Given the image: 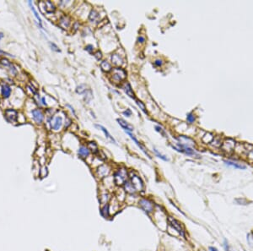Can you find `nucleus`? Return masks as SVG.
Listing matches in <instances>:
<instances>
[{
  "mask_svg": "<svg viewBox=\"0 0 253 251\" xmlns=\"http://www.w3.org/2000/svg\"><path fill=\"white\" fill-rule=\"evenodd\" d=\"M226 164L229 165V166H232L235 167L236 168H239V169H245L246 168V166H244L242 164L240 163H234V162H230V161H228L226 162Z\"/></svg>",
  "mask_w": 253,
  "mask_h": 251,
  "instance_id": "nucleus-23",
  "label": "nucleus"
},
{
  "mask_svg": "<svg viewBox=\"0 0 253 251\" xmlns=\"http://www.w3.org/2000/svg\"><path fill=\"white\" fill-rule=\"evenodd\" d=\"M94 56H95V58H97L98 60H100L101 58V53L100 51H98L97 53H95V54H94Z\"/></svg>",
  "mask_w": 253,
  "mask_h": 251,
  "instance_id": "nucleus-37",
  "label": "nucleus"
},
{
  "mask_svg": "<svg viewBox=\"0 0 253 251\" xmlns=\"http://www.w3.org/2000/svg\"><path fill=\"white\" fill-rule=\"evenodd\" d=\"M224 249H225V251H236L234 250V249H232L231 247H229L228 244H227V241H224Z\"/></svg>",
  "mask_w": 253,
  "mask_h": 251,
  "instance_id": "nucleus-33",
  "label": "nucleus"
},
{
  "mask_svg": "<svg viewBox=\"0 0 253 251\" xmlns=\"http://www.w3.org/2000/svg\"><path fill=\"white\" fill-rule=\"evenodd\" d=\"M167 221H168L169 224H170L178 233L181 234L183 237L185 236V231H184V228L182 227V223H180L178 221L176 220V219H175V218H173L172 217H168Z\"/></svg>",
  "mask_w": 253,
  "mask_h": 251,
  "instance_id": "nucleus-4",
  "label": "nucleus"
},
{
  "mask_svg": "<svg viewBox=\"0 0 253 251\" xmlns=\"http://www.w3.org/2000/svg\"><path fill=\"white\" fill-rule=\"evenodd\" d=\"M70 124H71V120H70V119H67V121H65V127H66V128H67V127L70 125Z\"/></svg>",
  "mask_w": 253,
  "mask_h": 251,
  "instance_id": "nucleus-40",
  "label": "nucleus"
},
{
  "mask_svg": "<svg viewBox=\"0 0 253 251\" xmlns=\"http://www.w3.org/2000/svg\"><path fill=\"white\" fill-rule=\"evenodd\" d=\"M109 172H110V168L106 165H102L98 168L97 174L99 178H104V177L107 176Z\"/></svg>",
  "mask_w": 253,
  "mask_h": 251,
  "instance_id": "nucleus-13",
  "label": "nucleus"
},
{
  "mask_svg": "<svg viewBox=\"0 0 253 251\" xmlns=\"http://www.w3.org/2000/svg\"><path fill=\"white\" fill-rule=\"evenodd\" d=\"M186 120H187V122L189 124H192V123L195 121V117H194V115L192 113H189L187 117H186Z\"/></svg>",
  "mask_w": 253,
  "mask_h": 251,
  "instance_id": "nucleus-29",
  "label": "nucleus"
},
{
  "mask_svg": "<svg viewBox=\"0 0 253 251\" xmlns=\"http://www.w3.org/2000/svg\"><path fill=\"white\" fill-rule=\"evenodd\" d=\"M154 151L155 152V154L158 156V157H159L160 159L164 160V161H168V159H167V157H165V156H164V155H162V154H160V153L156 149H154Z\"/></svg>",
  "mask_w": 253,
  "mask_h": 251,
  "instance_id": "nucleus-30",
  "label": "nucleus"
},
{
  "mask_svg": "<svg viewBox=\"0 0 253 251\" xmlns=\"http://www.w3.org/2000/svg\"><path fill=\"white\" fill-rule=\"evenodd\" d=\"M86 50L89 52H91L92 50H93V46H91V45H89V46H87L86 47Z\"/></svg>",
  "mask_w": 253,
  "mask_h": 251,
  "instance_id": "nucleus-41",
  "label": "nucleus"
},
{
  "mask_svg": "<svg viewBox=\"0 0 253 251\" xmlns=\"http://www.w3.org/2000/svg\"><path fill=\"white\" fill-rule=\"evenodd\" d=\"M40 104L43 106H47V102H46V99H45V97H41V99H40Z\"/></svg>",
  "mask_w": 253,
  "mask_h": 251,
  "instance_id": "nucleus-39",
  "label": "nucleus"
},
{
  "mask_svg": "<svg viewBox=\"0 0 253 251\" xmlns=\"http://www.w3.org/2000/svg\"><path fill=\"white\" fill-rule=\"evenodd\" d=\"M173 148L176 149L178 151H181V152H183L188 155V156H197V154L194 151V150H192L191 147L187 145H185V144H182V143H177V147H174Z\"/></svg>",
  "mask_w": 253,
  "mask_h": 251,
  "instance_id": "nucleus-5",
  "label": "nucleus"
},
{
  "mask_svg": "<svg viewBox=\"0 0 253 251\" xmlns=\"http://www.w3.org/2000/svg\"><path fill=\"white\" fill-rule=\"evenodd\" d=\"M139 206L147 213H150L154 210V204L148 199H141L139 200Z\"/></svg>",
  "mask_w": 253,
  "mask_h": 251,
  "instance_id": "nucleus-7",
  "label": "nucleus"
},
{
  "mask_svg": "<svg viewBox=\"0 0 253 251\" xmlns=\"http://www.w3.org/2000/svg\"><path fill=\"white\" fill-rule=\"evenodd\" d=\"M127 134H128V135L130 136V138H131V139H132V140H133V141H134L135 143H136V145H137V146H138V147L140 148V150H141L142 151H143V152L144 153L145 155H147V156H148V157H150V156L148 155V151H146V149H145L144 146H143V145H142L141 143H139V141H138V139H137V138H136V137H135V136L133 135L132 134H131V132H127Z\"/></svg>",
  "mask_w": 253,
  "mask_h": 251,
  "instance_id": "nucleus-14",
  "label": "nucleus"
},
{
  "mask_svg": "<svg viewBox=\"0 0 253 251\" xmlns=\"http://www.w3.org/2000/svg\"><path fill=\"white\" fill-rule=\"evenodd\" d=\"M2 37H3V34H2V33H0V39H1Z\"/></svg>",
  "mask_w": 253,
  "mask_h": 251,
  "instance_id": "nucleus-43",
  "label": "nucleus"
},
{
  "mask_svg": "<svg viewBox=\"0 0 253 251\" xmlns=\"http://www.w3.org/2000/svg\"><path fill=\"white\" fill-rule=\"evenodd\" d=\"M136 102H137V104H138V106L140 108V109H141L143 112H144V113H147V111H146V108H145V105L143 103V102H141V101H139V100H137L136 101Z\"/></svg>",
  "mask_w": 253,
  "mask_h": 251,
  "instance_id": "nucleus-28",
  "label": "nucleus"
},
{
  "mask_svg": "<svg viewBox=\"0 0 253 251\" xmlns=\"http://www.w3.org/2000/svg\"><path fill=\"white\" fill-rule=\"evenodd\" d=\"M101 215L105 217H108V215H109V206L108 205H105L104 207L101 209Z\"/></svg>",
  "mask_w": 253,
  "mask_h": 251,
  "instance_id": "nucleus-25",
  "label": "nucleus"
},
{
  "mask_svg": "<svg viewBox=\"0 0 253 251\" xmlns=\"http://www.w3.org/2000/svg\"><path fill=\"white\" fill-rule=\"evenodd\" d=\"M4 117L8 122L11 123V124H15L19 119V113L15 109L9 108L4 111Z\"/></svg>",
  "mask_w": 253,
  "mask_h": 251,
  "instance_id": "nucleus-3",
  "label": "nucleus"
},
{
  "mask_svg": "<svg viewBox=\"0 0 253 251\" xmlns=\"http://www.w3.org/2000/svg\"><path fill=\"white\" fill-rule=\"evenodd\" d=\"M101 67L102 69V70L105 72H109L111 70V65L108 63L107 61H103L101 64Z\"/></svg>",
  "mask_w": 253,
  "mask_h": 251,
  "instance_id": "nucleus-22",
  "label": "nucleus"
},
{
  "mask_svg": "<svg viewBox=\"0 0 253 251\" xmlns=\"http://www.w3.org/2000/svg\"><path fill=\"white\" fill-rule=\"evenodd\" d=\"M98 16H99V15H98L97 12H96L95 10H92L91 11L90 14V21H95V20L98 18Z\"/></svg>",
  "mask_w": 253,
  "mask_h": 251,
  "instance_id": "nucleus-27",
  "label": "nucleus"
},
{
  "mask_svg": "<svg viewBox=\"0 0 253 251\" xmlns=\"http://www.w3.org/2000/svg\"><path fill=\"white\" fill-rule=\"evenodd\" d=\"M138 41L139 42V43H144V42L145 41V38L143 36H140V37H138Z\"/></svg>",
  "mask_w": 253,
  "mask_h": 251,
  "instance_id": "nucleus-35",
  "label": "nucleus"
},
{
  "mask_svg": "<svg viewBox=\"0 0 253 251\" xmlns=\"http://www.w3.org/2000/svg\"><path fill=\"white\" fill-rule=\"evenodd\" d=\"M128 179V172L126 168H120L114 175V182L117 185H122Z\"/></svg>",
  "mask_w": 253,
  "mask_h": 251,
  "instance_id": "nucleus-1",
  "label": "nucleus"
},
{
  "mask_svg": "<svg viewBox=\"0 0 253 251\" xmlns=\"http://www.w3.org/2000/svg\"><path fill=\"white\" fill-rule=\"evenodd\" d=\"M131 183L133 185L134 189L136 191H142L144 189V184L142 180L140 179V178L138 176H132L131 177Z\"/></svg>",
  "mask_w": 253,
  "mask_h": 251,
  "instance_id": "nucleus-9",
  "label": "nucleus"
},
{
  "mask_svg": "<svg viewBox=\"0 0 253 251\" xmlns=\"http://www.w3.org/2000/svg\"><path fill=\"white\" fill-rule=\"evenodd\" d=\"M59 25H60V26L63 28V29H67V28L69 27V25H70V19H69V17H67V16H63V17L60 19Z\"/></svg>",
  "mask_w": 253,
  "mask_h": 251,
  "instance_id": "nucleus-17",
  "label": "nucleus"
},
{
  "mask_svg": "<svg viewBox=\"0 0 253 251\" xmlns=\"http://www.w3.org/2000/svg\"><path fill=\"white\" fill-rule=\"evenodd\" d=\"M51 124V128L54 131H59L62 129V126H63V119L61 116H56V117H52V119L50 120Z\"/></svg>",
  "mask_w": 253,
  "mask_h": 251,
  "instance_id": "nucleus-6",
  "label": "nucleus"
},
{
  "mask_svg": "<svg viewBox=\"0 0 253 251\" xmlns=\"http://www.w3.org/2000/svg\"><path fill=\"white\" fill-rule=\"evenodd\" d=\"M50 46H51V48H52V49L53 51L60 52V49H59V48H58V47H57V45L55 44V43H53V42H50Z\"/></svg>",
  "mask_w": 253,
  "mask_h": 251,
  "instance_id": "nucleus-32",
  "label": "nucleus"
},
{
  "mask_svg": "<svg viewBox=\"0 0 253 251\" xmlns=\"http://www.w3.org/2000/svg\"><path fill=\"white\" fill-rule=\"evenodd\" d=\"M94 126H95L96 128H98L99 129H101V131L104 133V135H105V138H106V139H108L109 140H110V141H111L112 143H114V144H117V141H116V139L113 138V136H111V134L108 132V130L105 129V127H103V126L101 125V124H95Z\"/></svg>",
  "mask_w": 253,
  "mask_h": 251,
  "instance_id": "nucleus-11",
  "label": "nucleus"
},
{
  "mask_svg": "<svg viewBox=\"0 0 253 251\" xmlns=\"http://www.w3.org/2000/svg\"><path fill=\"white\" fill-rule=\"evenodd\" d=\"M85 87V85H80V86H79L77 88V92L78 93H79V94H82V93H84V92H86V89H83Z\"/></svg>",
  "mask_w": 253,
  "mask_h": 251,
  "instance_id": "nucleus-31",
  "label": "nucleus"
},
{
  "mask_svg": "<svg viewBox=\"0 0 253 251\" xmlns=\"http://www.w3.org/2000/svg\"><path fill=\"white\" fill-rule=\"evenodd\" d=\"M124 188L126 192H128L129 194H133L136 191V190L134 189L133 185L132 184L131 182H128V181H126L124 183Z\"/></svg>",
  "mask_w": 253,
  "mask_h": 251,
  "instance_id": "nucleus-20",
  "label": "nucleus"
},
{
  "mask_svg": "<svg viewBox=\"0 0 253 251\" xmlns=\"http://www.w3.org/2000/svg\"><path fill=\"white\" fill-rule=\"evenodd\" d=\"M89 149L91 150L93 153L98 152V147L94 142H90V144H89Z\"/></svg>",
  "mask_w": 253,
  "mask_h": 251,
  "instance_id": "nucleus-26",
  "label": "nucleus"
},
{
  "mask_svg": "<svg viewBox=\"0 0 253 251\" xmlns=\"http://www.w3.org/2000/svg\"><path fill=\"white\" fill-rule=\"evenodd\" d=\"M126 76H127V74L122 69L116 68L111 72V79L116 83H119V82L122 81L123 80H125Z\"/></svg>",
  "mask_w": 253,
  "mask_h": 251,
  "instance_id": "nucleus-2",
  "label": "nucleus"
},
{
  "mask_svg": "<svg viewBox=\"0 0 253 251\" xmlns=\"http://www.w3.org/2000/svg\"><path fill=\"white\" fill-rule=\"evenodd\" d=\"M12 89L9 84L7 83H3L1 85V96L4 99H8L11 96Z\"/></svg>",
  "mask_w": 253,
  "mask_h": 251,
  "instance_id": "nucleus-10",
  "label": "nucleus"
},
{
  "mask_svg": "<svg viewBox=\"0 0 253 251\" xmlns=\"http://www.w3.org/2000/svg\"><path fill=\"white\" fill-rule=\"evenodd\" d=\"M31 114H32V117H33L34 121L37 124H42V122H43L44 120V114L43 112H41L40 109H33V110L31 111Z\"/></svg>",
  "mask_w": 253,
  "mask_h": 251,
  "instance_id": "nucleus-8",
  "label": "nucleus"
},
{
  "mask_svg": "<svg viewBox=\"0 0 253 251\" xmlns=\"http://www.w3.org/2000/svg\"><path fill=\"white\" fill-rule=\"evenodd\" d=\"M0 65H2L3 68L9 69L10 66L12 65V64H11V62H10L9 59L3 58H1V59H0Z\"/></svg>",
  "mask_w": 253,
  "mask_h": 251,
  "instance_id": "nucleus-24",
  "label": "nucleus"
},
{
  "mask_svg": "<svg viewBox=\"0 0 253 251\" xmlns=\"http://www.w3.org/2000/svg\"><path fill=\"white\" fill-rule=\"evenodd\" d=\"M90 149L88 147H86V146H81L79 147V151H78V154H79V157L83 158V159L87 158L88 156H90Z\"/></svg>",
  "mask_w": 253,
  "mask_h": 251,
  "instance_id": "nucleus-12",
  "label": "nucleus"
},
{
  "mask_svg": "<svg viewBox=\"0 0 253 251\" xmlns=\"http://www.w3.org/2000/svg\"><path fill=\"white\" fill-rule=\"evenodd\" d=\"M209 251H218V249L214 247H209Z\"/></svg>",
  "mask_w": 253,
  "mask_h": 251,
  "instance_id": "nucleus-42",
  "label": "nucleus"
},
{
  "mask_svg": "<svg viewBox=\"0 0 253 251\" xmlns=\"http://www.w3.org/2000/svg\"><path fill=\"white\" fill-rule=\"evenodd\" d=\"M155 129H156V130L159 131V133H161V134H163V135H165V132L163 131V129H162L161 127H159V126H155Z\"/></svg>",
  "mask_w": 253,
  "mask_h": 251,
  "instance_id": "nucleus-38",
  "label": "nucleus"
},
{
  "mask_svg": "<svg viewBox=\"0 0 253 251\" xmlns=\"http://www.w3.org/2000/svg\"><path fill=\"white\" fill-rule=\"evenodd\" d=\"M42 4H44L45 10H46V12L48 13V14L54 13L55 10H56V7H55V5H54L53 3H52L51 1H46V2H43Z\"/></svg>",
  "mask_w": 253,
  "mask_h": 251,
  "instance_id": "nucleus-15",
  "label": "nucleus"
},
{
  "mask_svg": "<svg viewBox=\"0 0 253 251\" xmlns=\"http://www.w3.org/2000/svg\"><path fill=\"white\" fill-rule=\"evenodd\" d=\"M111 60H112V63H113L115 65H117V66H120V65L122 64V62H123L122 58L120 57V55L118 54L112 55V56H111Z\"/></svg>",
  "mask_w": 253,
  "mask_h": 251,
  "instance_id": "nucleus-19",
  "label": "nucleus"
},
{
  "mask_svg": "<svg viewBox=\"0 0 253 251\" xmlns=\"http://www.w3.org/2000/svg\"><path fill=\"white\" fill-rule=\"evenodd\" d=\"M117 122L118 124L121 126V128L124 129V130L126 132H132V131L133 130V128H132L130 124H128V123L126 122L125 120H123V119H118Z\"/></svg>",
  "mask_w": 253,
  "mask_h": 251,
  "instance_id": "nucleus-16",
  "label": "nucleus"
},
{
  "mask_svg": "<svg viewBox=\"0 0 253 251\" xmlns=\"http://www.w3.org/2000/svg\"><path fill=\"white\" fill-rule=\"evenodd\" d=\"M123 114H124L126 117H130V116L132 115L131 110H130V109H127L126 111H124V112H123Z\"/></svg>",
  "mask_w": 253,
  "mask_h": 251,
  "instance_id": "nucleus-34",
  "label": "nucleus"
},
{
  "mask_svg": "<svg viewBox=\"0 0 253 251\" xmlns=\"http://www.w3.org/2000/svg\"><path fill=\"white\" fill-rule=\"evenodd\" d=\"M29 5L30 6V9H31V10L33 11L34 13V15H35V17L36 18V20L38 21H39V24H40V27H42V21H41V19H40V17L39 16V14H38V13H37L36 10L35 9V7L33 6V4H32V3L31 2H29Z\"/></svg>",
  "mask_w": 253,
  "mask_h": 251,
  "instance_id": "nucleus-21",
  "label": "nucleus"
},
{
  "mask_svg": "<svg viewBox=\"0 0 253 251\" xmlns=\"http://www.w3.org/2000/svg\"><path fill=\"white\" fill-rule=\"evenodd\" d=\"M155 65H157V66H161V65H163V62H162V60H160V59H157V60H155Z\"/></svg>",
  "mask_w": 253,
  "mask_h": 251,
  "instance_id": "nucleus-36",
  "label": "nucleus"
},
{
  "mask_svg": "<svg viewBox=\"0 0 253 251\" xmlns=\"http://www.w3.org/2000/svg\"><path fill=\"white\" fill-rule=\"evenodd\" d=\"M122 89L124 90V92L127 93V95H128V96H130L131 98H135L134 93L132 92L131 85H130L129 83H125L124 85H122Z\"/></svg>",
  "mask_w": 253,
  "mask_h": 251,
  "instance_id": "nucleus-18",
  "label": "nucleus"
}]
</instances>
